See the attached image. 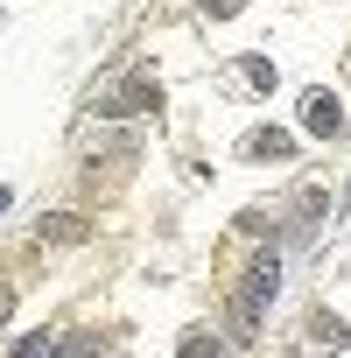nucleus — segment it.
Listing matches in <instances>:
<instances>
[{
	"label": "nucleus",
	"mask_w": 351,
	"mask_h": 358,
	"mask_svg": "<svg viewBox=\"0 0 351 358\" xmlns=\"http://www.w3.org/2000/svg\"><path fill=\"white\" fill-rule=\"evenodd\" d=\"M274 288H281V260L274 253H260L253 267H246V281H239V295H232V337L246 344L253 330H260V316H267V302H274Z\"/></svg>",
	"instance_id": "nucleus-1"
},
{
	"label": "nucleus",
	"mask_w": 351,
	"mask_h": 358,
	"mask_svg": "<svg viewBox=\"0 0 351 358\" xmlns=\"http://www.w3.org/2000/svg\"><path fill=\"white\" fill-rule=\"evenodd\" d=\"M155 106H162V85L148 71H134V78H120V85L99 92V120H134V113H155Z\"/></svg>",
	"instance_id": "nucleus-2"
},
{
	"label": "nucleus",
	"mask_w": 351,
	"mask_h": 358,
	"mask_svg": "<svg viewBox=\"0 0 351 358\" xmlns=\"http://www.w3.org/2000/svg\"><path fill=\"white\" fill-rule=\"evenodd\" d=\"M295 120H302V134L330 141V134H344V99H337V92H323V85H309V92H302V106H295Z\"/></svg>",
	"instance_id": "nucleus-3"
},
{
	"label": "nucleus",
	"mask_w": 351,
	"mask_h": 358,
	"mask_svg": "<svg viewBox=\"0 0 351 358\" xmlns=\"http://www.w3.org/2000/svg\"><path fill=\"white\" fill-rule=\"evenodd\" d=\"M239 155H246V162H288V155H295V134H288V127H253V134L239 141Z\"/></svg>",
	"instance_id": "nucleus-4"
},
{
	"label": "nucleus",
	"mask_w": 351,
	"mask_h": 358,
	"mask_svg": "<svg viewBox=\"0 0 351 358\" xmlns=\"http://www.w3.org/2000/svg\"><path fill=\"white\" fill-rule=\"evenodd\" d=\"M302 337H309V351H344V344H351L344 316H330V309H316V316L302 323Z\"/></svg>",
	"instance_id": "nucleus-5"
},
{
	"label": "nucleus",
	"mask_w": 351,
	"mask_h": 358,
	"mask_svg": "<svg viewBox=\"0 0 351 358\" xmlns=\"http://www.w3.org/2000/svg\"><path fill=\"white\" fill-rule=\"evenodd\" d=\"M85 232H92V225H85V218H78V211H50V218H43V225H36V239H50V246H78V239H85Z\"/></svg>",
	"instance_id": "nucleus-6"
},
{
	"label": "nucleus",
	"mask_w": 351,
	"mask_h": 358,
	"mask_svg": "<svg viewBox=\"0 0 351 358\" xmlns=\"http://www.w3.org/2000/svg\"><path fill=\"white\" fill-rule=\"evenodd\" d=\"M64 351H71L64 330H29V337L15 344V358H64Z\"/></svg>",
	"instance_id": "nucleus-7"
},
{
	"label": "nucleus",
	"mask_w": 351,
	"mask_h": 358,
	"mask_svg": "<svg viewBox=\"0 0 351 358\" xmlns=\"http://www.w3.org/2000/svg\"><path fill=\"white\" fill-rule=\"evenodd\" d=\"M176 358H225V344H218V337H204V330H190L183 344H176Z\"/></svg>",
	"instance_id": "nucleus-8"
},
{
	"label": "nucleus",
	"mask_w": 351,
	"mask_h": 358,
	"mask_svg": "<svg viewBox=\"0 0 351 358\" xmlns=\"http://www.w3.org/2000/svg\"><path fill=\"white\" fill-rule=\"evenodd\" d=\"M239 71H246V85H253V92H274V64H267V57H246Z\"/></svg>",
	"instance_id": "nucleus-9"
},
{
	"label": "nucleus",
	"mask_w": 351,
	"mask_h": 358,
	"mask_svg": "<svg viewBox=\"0 0 351 358\" xmlns=\"http://www.w3.org/2000/svg\"><path fill=\"white\" fill-rule=\"evenodd\" d=\"M197 8H204V15H218V22H232V15L246 8V0H197Z\"/></svg>",
	"instance_id": "nucleus-10"
},
{
	"label": "nucleus",
	"mask_w": 351,
	"mask_h": 358,
	"mask_svg": "<svg viewBox=\"0 0 351 358\" xmlns=\"http://www.w3.org/2000/svg\"><path fill=\"white\" fill-rule=\"evenodd\" d=\"M8 316H15V281H0V330H8Z\"/></svg>",
	"instance_id": "nucleus-11"
},
{
	"label": "nucleus",
	"mask_w": 351,
	"mask_h": 358,
	"mask_svg": "<svg viewBox=\"0 0 351 358\" xmlns=\"http://www.w3.org/2000/svg\"><path fill=\"white\" fill-rule=\"evenodd\" d=\"M64 358H99V344H92V337H71V351H64Z\"/></svg>",
	"instance_id": "nucleus-12"
}]
</instances>
